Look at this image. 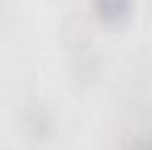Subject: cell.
<instances>
[{
    "label": "cell",
    "instance_id": "cell-2",
    "mask_svg": "<svg viewBox=\"0 0 152 150\" xmlns=\"http://www.w3.org/2000/svg\"><path fill=\"white\" fill-rule=\"evenodd\" d=\"M27 125L30 127L32 134H36V136H46L50 133V127H51L50 115L44 111L42 108L36 106L34 110H30L28 117H27Z\"/></svg>",
    "mask_w": 152,
    "mask_h": 150
},
{
    "label": "cell",
    "instance_id": "cell-1",
    "mask_svg": "<svg viewBox=\"0 0 152 150\" xmlns=\"http://www.w3.org/2000/svg\"><path fill=\"white\" fill-rule=\"evenodd\" d=\"M92 7L103 21L118 23L129 14L133 0H92Z\"/></svg>",
    "mask_w": 152,
    "mask_h": 150
}]
</instances>
